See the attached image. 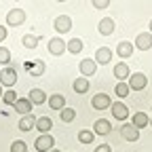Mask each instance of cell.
<instances>
[{
  "mask_svg": "<svg viewBox=\"0 0 152 152\" xmlns=\"http://www.w3.org/2000/svg\"><path fill=\"white\" fill-rule=\"evenodd\" d=\"M15 83H17V70H15L13 66L0 70V87H9V89H13Z\"/></svg>",
  "mask_w": 152,
  "mask_h": 152,
  "instance_id": "cell-1",
  "label": "cell"
},
{
  "mask_svg": "<svg viewBox=\"0 0 152 152\" xmlns=\"http://www.w3.org/2000/svg\"><path fill=\"white\" fill-rule=\"evenodd\" d=\"M23 21H26V11L23 9H11L7 13V26L19 28V26H23Z\"/></svg>",
  "mask_w": 152,
  "mask_h": 152,
  "instance_id": "cell-2",
  "label": "cell"
},
{
  "mask_svg": "<svg viewBox=\"0 0 152 152\" xmlns=\"http://www.w3.org/2000/svg\"><path fill=\"white\" fill-rule=\"evenodd\" d=\"M127 85H129L131 91H142V89H146V85H148V76L142 74V72H135V74L129 76Z\"/></svg>",
  "mask_w": 152,
  "mask_h": 152,
  "instance_id": "cell-3",
  "label": "cell"
},
{
  "mask_svg": "<svg viewBox=\"0 0 152 152\" xmlns=\"http://www.w3.org/2000/svg\"><path fill=\"white\" fill-rule=\"evenodd\" d=\"M34 148H36L38 152H51V150L55 148L53 135H51V133H47V135H38L36 142H34Z\"/></svg>",
  "mask_w": 152,
  "mask_h": 152,
  "instance_id": "cell-4",
  "label": "cell"
},
{
  "mask_svg": "<svg viewBox=\"0 0 152 152\" xmlns=\"http://www.w3.org/2000/svg\"><path fill=\"white\" fill-rule=\"evenodd\" d=\"M47 49H49V53L55 55V57H59V55H64V53L68 51V49H66V40H64V38H59V36L51 38V40L47 42Z\"/></svg>",
  "mask_w": 152,
  "mask_h": 152,
  "instance_id": "cell-5",
  "label": "cell"
},
{
  "mask_svg": "<svg viewBox=\"0 0 152 152\" xmlns=\"http://www.w3.org/2000/svg\"><path fill=\"white\" fill-rule=\"evenodd\" d=\"M91 106H93L95 110H108V108L112 106V99H110L108 93H95L93 99H91Z\"/></svg>",
  "mask_w": 152,
  "mask_h": 152,
  "instance_id": "cell-6",
  "label": "cell"
},
{
  "mask_svg": "<svg viewBox=\"0 0 152 152\" xmlns=\"http://www.w3.org/2000/svg\"><path fill=\"white\" fill-rule=\"evenodd\" d=\"M133 47L140 49V51H150L152 49V34L150 32H140L135 42H133Z\"/></svg>",
  "mask_w": 152,
  "mask_h": 152,
  "instance_id": "cell-7",
  "label": "cell"
},
{
  "mask_svg": "<svg viewBox=\"0 0 152 152\" xmlns=\"http://www.w3.org/2000/svg\"><path fill=\"white\" fill-rule=\"evenodd\" d=\"M53 28L59 32V34L70 32V30H72V19H70V15H57L55 21H53Z\"/></svg>",
  "mask_w": 152,
  "mask_h": 152,
  "instance_id": "cell-8",
  "label": "cell"
},
{
  "mask_svg": "<svg viewBox=\"0 0 152 152\" xmlns=\"http://www.w3.org/2000/svg\"><path fill=\"white\" fill-rule=\"evenodd\" d=\"M110 112H112V116L116 118V121H127L129 118V108L123 102H114L110 106Z\"/></svg>",
  "mask_w": 152,
  "mask_h": 152,
  "instance_id": "cell-9",
  "label": "cell"
},
{
  "mask_svg": "<svg viewBox=\"0 0 152 152\" xmlns=\"http://www.w3.org/2000/svg\"><path fill=\"white\" fill-rule=\"evenodd\" d=\"M121 135H123V140H127V142H137V140H140V129L133 127L131 123H125V125L121 127Z\"/></svg>",
  "mask_w": 152,
  "mask_h": 152,
  "instance_id": "cell-10",
  "label": "cell"
},
{
  "mask_svg": "<svg viewBox=\"0 0 152 152\" xmlns=\"http://www.w3.org/2000/svg\"><path fill=\"white\" fill-rule=\"evenodd\" d=\"M78 70H80L83 78H87V76H93L95 72H97V64H95V59H80Z\"/></svg>",
  "mask_w": 152,
  "mask_h": 152,
  "instance_id": "cell-11",
  "label": "cell"
},
{
  "mask_svg": "<svg viewBox=\"0 0 152 152\" xmlns=\"http://www.w3.org/2000/svg\"><path fill=\"white\" fill-rule=\"evenodd\" d=\"M95 64H99V66H106V64H110V59H112V49H108V47H99L97 51H95Z\"/></svg>",
  "mask_w": 152,
  "mask_h": 152,
  "instance_id": "cell-12",
  "label": "cell"
},
{
  "mask_svg": "<svg viewBox=\"0 0 152 152\" xmlns=\"http://www.w3.org/2000/svg\"><path fill=\"white\" fill-rule=\"evenodd\" d=\"M114 76L118 78V83H127L129 80V76H131V70L125 61H118L116 66H114Z\"/></svg>",
  "mask_w": 152,
  "mask_h": 152,
  "instance_id": "cell-13",
  "label": "cell"
},
{
  "mask_svg": "<svg viewBox=\"0 0 152 152\" xmlns=\"http://www.w3.org/2000/svg\"><path fill=\"white\" fill-rule=\"evenodd\" d=\"M32 102L28 99V97H19L17 102H15V106H13V110H17L21 116H28V114H32Z\"/></svg>",
  "mask_w": 152,
  "mask_h": 152,
  "instance_id": "cell-14",
  "label": "cell"
},
{
  "mask_svg": "<svg viewBox=\"0 0 152 152\" xmlns=\"http://www.w3.org/2000/svg\"><path fill=\"white\" fill-rule=\"evenodd\" d=\"M114 30H116V26H114V19H110V17H104L97 23V32L102 36H110V34H114Z\"/></svg>",
  "mask_w": 152,
  "mask_h": 152,
  "instance_id": "cell-15",
  "label": "cell"
},
{
  "mask_svg": "<svg viewBox=\"0 0 152 152\" xmlns=\"http://www.w3.org/2000/svg\"><path fill=\"white\" fill-rule=\"evenodd\" d=\"M133 51H135L133 42H127V40H123V42H118V45H116V55L121 57V59H129V57L133 55Z\"/></svg>",
  "mask_w": 152,
  "mask_h": 152,
  "instance_id": "cell-16",
  "label": "cell"
},
{
  "mask_svg": "<svg viewBox=\"0 0 152 152\" xmlns=\"http://www.w3.org/2000/svg\"><path fill=\"white\" fill-rule=\"evenodd\" d=\"M26 70L30 72V76H42L45 74V70H47V66H45V61L42 59H36V61H28L26 64Z\"/></svg>",
  "mask_w": 152,
  "mask_h": 152,
  "instance_id": "cell-17",
  "label": "cell"
},
{
  "mask_svg": "<svg viewBox=\"0 0 152 152\" xmlns=\"http://www.w3.org/2000/svg\"><path fill=\"white\" fill-rule=\"evenodd\" d=\"M110 131H112L110 121H106V118H97V121H95V125H93V133H95V135H108Z\"/></svg>",
  "mask_w": 152,
  "mask_h": 152,
  "instance_id": "cell-18",
  "label": "cell"
},
{
  "mask_svg": "<svg viewBox=\"0 0 152 152\" xmlns=\"http://www.w3.org/2000/svg\"><path fill=\"white\" fill-rule=\"evenodd\" d=\"M47 102H49V108H51V110H59V112H61V110L66 108V97H64L61 93H53Z\"/></svg>",
  "mask_w": 152,
  "mask_h": 152,
  "instance_id": "cell-19",
  "label": "cell"
},
{
  "mask_svg": "<svg viewBox=\"0 0 152 152\" xmlns=\"http://www.w3.org/2000/svg\"><path fill=\"white\" fill-rule=\"evenodd\" d=\"M28 99L32 102V106H40V104H45L49 97H47V93H45L42 89H32L30 95H28Z\"/></svg>",
  "mask_w": 152,
  "mask_h": 152,
  "instance_id": "cell-20",
  "label": "cell"
},
{
  "mask_svg": "<svg viewBox=\"0 0 152 152\" xmlns=\"http://www.w3.org/2000/svg\"><path fill=\"white\" fill-rule=\"evenodd\" d=\"M131 125L133 127H137V129H142V127H148L150 125V118H148V114L146 112H135L131 116Z\"/></svg>",
  "mask_w": 152,
  "mask_h": 152,
  "instance_id": "cell-21",
  "label": "cell"
},
{
  "mask_svg": "<svg viewBox=\"0 0 152 152\" xmlns=\"http://www.w3.org/2000/svg\"><path fill=\"white\" fill-rule=\"evenodd\" d=\"M36 129L40 131V135H47V133L53 129V121L49 116H40V118H36Z\"/></svg>",
  "mask_w": 152,
  "mask_h": 152,
  "instance_id": "cell-22",
  "label": "cell"
},
{
  "mask_svg": "<svg viewBox=\"0 0 152 152\" xmlns=\"http://www.w3.org/2000/svg\"><path fill=\"white\" fill-rule=\"evenodd\" d=\"M34 127H36V116H34V114H28V116H21V121H19V131L28 133V131H32Z\"/></svg>",
  "mask_w": 152,
  "mask_h": 152,
  "instance_id": "cell-23",
  "label": "cell"
},
{
  "mask_svg": "<svg viewBox=\"0 0 152 152\" xmlns=\"http://www.w3.org/2000/svg\"><path fill=\"white\" fill-rule=\"evenodd\" d=\"M66 49H68V53H72V55H78V53L85 49V42L80 40V38H70V40L66 42Z\"/></svg>",
  "mask_w": 152,
  "mask_h": 152,
  "instance_id": "cell-24",
  "label": "cell"
},
{
  "mask_svg": "<svg viewBox=\"0 0 152 152\" xmlns=\"http://www.w3.org/2000/svg\"><path fill=\"white\" fill-rule=\"evenodd\" d=\"M72 87H74V93L83 95V93H87V91H89L91 83H89V78H83V76H78V78H76V80L72 83Z\"/></svg>",
  "mask_w": 152,
  "mask_h": 152,
  "instance_id": "cell-25",
  "label": "cell"
},
{
  "mask_svg": "<svg viewBox=\"0 0 152 152\" xmlns=\"http://www.w3.org/2000/svg\"><path fill=\"white\" fill-rule=\"evenodd\" d=\"M38 40H40V38L34 36V34H26V36L21 38V42H23L26 49H36V47H38Z\"/></svg>",
  "mask_w": 152,
  "mask_h": 152,
  "instance_id": "cell-26",
  "label": "cell"
},
{
  "mask_svg": "<svg viewBox=\"0 0 152 152\" xmlns=\"http://www.w3.org/2000/svg\"><path fill=\"white\" fill-rule=\"evenodd\" d=\"M93 140H95V133L93 131H89V129L78 131V142L80 144H93Z\"/></svg>",
  "mask_w": 152,
  "mask_h": 152,
  "instance_id": "cell-27",
  "label": "cell"
},
{
  "mask_svg": "<svg viewBox=\"0 0 152 152\" xmlns=\"http://www.w3.org/2000/svg\"><path fill=\"white\" fill-rule=\"evenodd\" d=\"M59 118H61L64 123H72V121L76 118V110H74V108H64V110L59 112Z\"/></svg>",
  "mask_w": 152,
  "mask_h": 152,
  "instance_id": "cell-28",
  "label": "cell"
},
{
  "mask_svg": "<svg viewBox=\"0 0 152 152\" xmlns=\"http://www.w3.org/2000/svg\"><path fill=\"white\" fill-rule=\"evenodd\" d=\"M19 97H17V93L13 91V89H7L4 91V95H2V102L7 104V106H15V102H17Z\"/></svg>",
  "mask_w": 152,
  "mask_h": 152,
  "instance_id": "cell-29",
  "label": "cell"
},
{
  "mask_svg": "<svg viewBox=\"0 0 152 152\" xmlns=\"http://www.w3.org/2000/svg\"><path fill=\"white\" fill-rule=\"evenodd\" d=\"M9 64H11V51L7 47H0V66L9 68Z\"/></svg>",
  "mask_w": 152,
  "mask_h": 152,
  "instance_id": "cell-30",
  "label": "cell"
},
{
  "mask_svg": "<svg viewBox=\"0 0 152 152\" xmlns=\"http://www.w3.org/2000/svg\"><path fill=\"white\" fill-rule=\"evenodd\" d=\"M114 93H116L118 97L123 99V97H127V95L131 93V89H129V85H127V83H118L116 87H114Z\"/></svg>",
  "mask_w": 152,
  "mask_h": 152,
  "instance_id": "cell-31",
  "label": "cell"
},
{
  "mask_svg": "<svg viewBox=\"0 0 152 152\" xmlns=\"http://www.w3.org/2000/svg\"><path fill=\"white\" fill-rule=\"evenodd\" d=\"M11 152H28V144L21 142V140H17L11 144Z\"/></svg>",
  "mask_w": 152,
  "mask_h": 152,
  "instance_id": "cell-32",
  "label": "cell"
},
{
  "mask_svg": "<svg viewBox=\"0 0 152 152\" xmlns=\"http://www.w3.org/2000/svg\"><path fill=\"white\" fill-rule=\"evenodd\" d=\"M95 9H108L110 7V2H108V0H93V2H91Z\"/></svg>",
  "mask_w": 152,
  "mask_h": 152,
  "instance_id": "cell-33",
  "label": "cell"
},
{
  "mask_svg": "<svg viewBox=\"0 0 152 152\" xmlns=\"http://www.w3.org/2000/svg\"><path fill=\"white\" fill-rule=\"evenodd\" d=\"M93 152H112V148H110V144H99Z\"/></svg>",
  "mask_w": 152,
  "mask_h": 152,
  "instance_id": "cell-34",
  "label": "cell"
},
{
  "mask_svg": "<svg viewBox=\"0 0 152 152\" xmlns=\"http://www.w3.org/2000/svg\"><path fill=\"white\" fill-rule=\"evenodd\" d=\"M7 36H9L7 26H0V42H4V40H7Z\"/></svg>",
  "mask_w": 152,
  "mask_h": 152,
  "instance_id": "cell-35",
  "label": "cell"
},
{
  "mask_svg": "<svg viewBox=\"0 0 152 152\" xmlns=\"http://www.w3.org/2000/svg\"><path fill=\"white\" fill-rule=\"evenodd\" d=\"M148 30H150V34H152V19H150V26H148Z\"/></svg>",
  "mask_w": 152,
  "mask_h": 152,
  "instance_id": "cell-36",
  "label": "cell"
},
{
  "mask_svg": "<svg viewBox=\"0 0 152 152\" xmlns=\"http://www.w3.org/2000/svg\"><path fill=\"white\" fill-rule=\"evenodd\" d=\"M2 95H4V91H2V87H0V99H2Z\"/></svg>",
  "mask_w": 152,
  "mask_h": 152,
  "instance_id": "cell-37",
  "label": "cell"
},
{
  "mask_svg": "<svg viewBox=\"0 0 152 152\" xmlns=\"http://www.w3.org/2000/svg\"><path fill=\"white\" fill-rule=\"evenodd\" d=\"M51 152H61V150H57V148H53V150H51Z\"/></svg>",
  "mask_w": 152,
  "mask_h": 152,
  "instance_id": "cell-38",
  "label": "cell"
},
{
  "mask_svg": "<svg viewBox=\"0 0 152 152\" xmlns=\"http://www.w3.org/2000/svg\"><path fill=\"white\" fill-rule=\"evenodd\" d=\"M150 127H152V118H150Z\"/></svg>",
  "mask_w": 152,
  "mask_h": 152,
  "instance_id": "cell-39",
  "label": "cell"
}]
</instances>
